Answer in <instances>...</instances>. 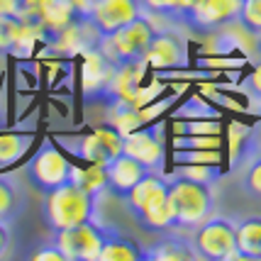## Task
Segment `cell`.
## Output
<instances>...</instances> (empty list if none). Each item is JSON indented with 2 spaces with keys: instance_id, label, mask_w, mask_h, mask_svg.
Listing matches in <instances>:
<instances>
[{
  "instance_id": "13",
  "label": "cell",
  "mask_w": 261,
  "mask_h": 261,
  "mask_svg": "<svg viewBox=\"0 0 261 261\" xmlns=\"http://www.w3.org/2000/svg\"><path fill=\"white\" fill-rule=\"evenodd\" d=\"M144 64L154 68H171V66H183L186 64V44L181 37L166 30H156L151 42H149Z\"/></svg>"
},
{
  "instance_id": "15",
  "label": "cell",
  "mask_w": 261,
  "mask_h": 261,
  "mask_svg": "<svg viewBox=\"0 0 261 261\" xmlns=\"http://www.w3.org/2000/svg\"><path fill=\"white\" fill-rule=\"evenodd\" d=\"M98 261H144V259H142V249L137 247L135 239H129L122 232L102 225V247Z\"/></svg>"
},
{
  "instance_id": "27",
  "label": "cell",
  "mask_w": 261,
  "mask_h": 261,
  "mask_svg": "<svg viewBox=\"0 0 261 261\" xmlns=\"http://www.w3.org/2000/svg\"><path fill=\"white\" fill-rule=\"evenodd\" d=\"M200 3L203 0H178L176 3V24H191V20H193L195 10L200 8Z\"/></svg>"
},
{
  "instance_id": "31",
  "label": "cell",
  "mask_w": 261,
  "mask_h": 261,
  "mask_svg": "<svg viewBox=\"0 0 261 261\" xmlns=\"http://www.w3.org/2000/svg\"><path fill=\"white\" fill-rule=\"evenodd\" d=\"M247 88H249V93L254 95V98H259L261 100V59H259V64L254 66L251 76L247 79Z\"/></svg>"
},
{
  "instance_id": "28",
  "label": "cell",
  "mask_w": 261,
  "mask_h": 261,
  "mask_svg": "<svg viewBox=\"0 0 261 261\" xmlns=\"http://www.w3.org/2000/svg\"><path fill=\"white\" fill-rule=\"evenodd\" d=\"M32 259H37V261H66L64 259V254H61V249L54 244V239L44 242V244H42V249H37L32 254Z\"/></svg>"
},
{
  "instance_id": "17",
  "label": "cell",
  "mask_w": 261,
  "mask_h": 261,
  "mask_svg": "<svg viewBox=\"0 0 261 261\" xmlns=\"http://www.w3.org/2000/svg\"><path fill=\"white\" fill-rule=\"evenodd\" d=\"M32 144L27 132H0V166H10L22 156Z\"/></svg>"
},
{
  "instance_id": "4",
  "label": "cell",
  "mask_w": 261,
  "mask_h": 261,
  "mask_svg": "<svg viewBox=\"0 0 261 261\" xmlns=\"http://www.w3.org/2000/svg\"><path fill=\"white\" fill-rule=\"evenodd\" d=\"M193 249L198 259L229 261L237 259V222L222 215H210L191 229Z\"/></svg>"
},
{
  "instance_id": "32",
  "label": "cell",
  "mask_w": 261,
  "mask_h": 261,
  "mask_svg": "<svg viewBox=\"0 0 261 261\" xmlns=\"http://www.w3.org/2000/svg\"><path fill=\"white\" fill-rule=\"evenodd\" d=\"M93 3H95V0H68V5L76 10V15H79L81 20H86V15H88L93 8Z\"/></svg>"
},
{
  "instance_id": "19",
  "label": "cell",
  "mask_w": 261,
  "mask_h": 261,
  "mask_svg": "<svg viewBox=\"0 0 261 261\" xmlns=\"http://www.w3.org/2000/svg\"><path fill=\"white\" fill-rule=\"evenodd\" d=\"M108 120H110V125H113L120 135H127V132H132L137 127H142V115L137 113V108L127 100L110 102V115H108Z\"/></svg>"
},
{
  "instance_id": "7",
  "label": "cell",
  "mask_w": 261,
  "mask_h": 261,
  "mask_svg": "<svg viewBox=\"0 0 261 261\" xmlns=\"http://www.w3.org/2000/svg\"><path fill=\"white\" fill-rule=\"evenodd\" d=\"M51 239L66 261H98L102 247V225L95 220H86L76 227L51 232Z\"/></svg>"
},
{
  "instance_id": "20",
  "label": "cell",
  "mask_w": 261,
  "mask_h": 261,
  "mask_svg": "<svg viewBox=\"0 0 261 261\" xmlns=\"http://www.w3.org/2000/svg\"><path fill=\"white\" fill-rule=\"evenodd\" d=\"M24 17L17 15H0V54H8V51H17L20 44V37L24 32Z\"/></svg>"
},
{
  "instance_id": "11",
  "label": "cell",
  "mask_w": 261,
  "mask_h": 261,
  "mask_svg": "<svg viewBox=\"0 0 261 261\" xmlns=\"http://www.w3.org/2000/svg\"><path fill=\"white\" fill-rule=\"evenodd\" d=\"M135 220H139L142 229L161 234L166 229L173 227V215H171V203H169V181L161 178L159 186L154 188V193L149 195V200L144 203V207L137 213Z\"/></svg>"
},
{
  "instance_id": "24",
  "label": "cell",
  "mask_w": 261,
  "mask_h": 261,
  "mask_svg": "<svg viewBox=\"0 0 261 261\" xmlns=\"http://www.w3.org/2000/svg\"><path fill=\"white\" fill-rule=\"evenodd\" d=\"M237 22L249 34H261V0H242V10L237 15Z\"/></svg>"
},
{
  "instance_id": "33",
  "label": "cell",
  "mask_w": 261,
  "mask_h": 261,
  "mask_svg": "<svg viewBox=\"0 0 261 261\" xmlns=\"http://www.w3.org/2000/svg\"><path fill=\"white\" fill-rule=\"evenodd\" d=\"M10 251V229L5 222H0V259H5Z\"/></svg>"
},
{
  "instance_id": "16",
  "label": "cell",
  "mask_w": 261,
  "mask_h": 261,
  "mask_svg": "<svg viewBox=\"0 0 261 261\" xmlns=\"http://www.w3.org/2000/svg\"><path fill=\"white\" fill-rule=\"evenodd\" d=\"M237 259L261 261V215L237 222Z\"/></svg>"
},
{
  "instance_id": "30",
  "label": "cell",
  "mask_w": 261,
  "mask_h": 261,
  "mask_svg": "<svg viewBox=\"0 0 261 261\" xmlns=\"http://www.w3.org/2000/svg\"><path fill=\"white\" fill-rule=\"evenodd\" d=\"M186 135H220V127L217 125H198V122H186L181 127Z\"/></svg>"
},
{
  "instance_id": "12",
  "label": "cell",
  "mask_w": 261,
  "mask_h": 261,
  "mask_svg": "<svg viewBox=\"0 0 261 261\" xmlns=\"http://www.w3.org/2000/svg\"><path fill=\"white\" fill-rule=\"evenodd\" d=\"M239 10H242V0H203L188 27L198 32H213L237 22Z\"/></svg>"
},
{
  "instance_id": "18",
  "label": "cell",
  "mask_w": 261,
  "mask_h": 261,
  "mask_svg": "<svg viewBox=\"0 0 261 261\" xmlns=\"http://www.w3.org/2000/svg\"><path fill=\"white\" fill-rule=\"evenodd\" d=\"M22 193L17 191V186L10 178L0 176V222L10 225L15 217L22 213Z\"/></svg>"
},
{
  "instance_id": "5",
  "label": "cell",
  "mask_w": 261,
  "mask_h": 261,
  "mask_svg": "<svg viewBox=\"0 0 261 261\" xmlns=\"http://www.w3.org/2000/svg\"><path fill=\"white\" fill-rule=\"evenodd\" d=\"M73 169L71 161L59 151L51 142H46L44 147L34 154V159L27 166V176L32 181L34 188H39L42 193H49L59 186H66L73 181Z\"/></svg>"
},
{
  "instance_id": "29",
  "label": "cell",
  "mask_w": 261,
  "mask_h": 261,
  "mask_svg": "<svg viewBox=\"0 0 261 261\" xmlns=\"http://www.w3.org/2000/svg\"><path fill=\"white\" fill-rule=\"evenodd\" d=\"M0 15L24 17V0H0Z\"/></svg>"
},
{
  "instance_id": "21",
  "label": "cell",
  "mask_w": 261,
  "mask_h": 261,
  "mask_svg": "<svg viewBox=\"0 0 261 261\" xmlns=\"http://www.w3.org/2000/svg\"><path fill=\"white\" fill-rule=\"evenodd\" d=\"M73 183L81 186L83 191H88L91 195H95V198H100L102 191H108L102 164H93L88 169H73Z\"/></svg>"
},
{
  "instance_id": "35",
  "label": "cell",
  "mask_w": 261,
  "mask_h": 261,
  "mask_svg": "<svg viewBox=\"0 0 261 261\" xmlns=\"http://www.w3.org/2000/svg\"><path fill=\"white\" fill-rule=\"evenodd\" d=\"M259 110H261V100H259Z\"/></svg>"
},
{
  "instance_id": "34",
  "label": "cell",
  "mask_w": 261,
  "mask_h": 261,
  "mask_svg": "<svg viewBox=\"0 0 261 261\" xmlns=\"http://www.w3.org/2000/svg\"><path fill=\"white\" fill-rule=\"evenodd\" d=\"M256 49H259V54H261V34H256Z\"/></svg>"
},
{
  "instance_id": "14",
  "label": "cell",
  "mask_w": 261,
  "mask_h": 261,
  "mask_svg": "<svg viewBox=\"0 0 261 261\" xmlns=\"http://www.w3.org/2000/svg\"><path fill=\"white\" fill-rule=\"evenodd\" d=\"M144 261H191L198 259L193 249V239L188 234H181L176 229H166L161 232L159 239L142 251Z\"/></svg>"
},
{
  "instance_id": "26",
  "label": "cell",
  "mask_w": 261,
  "mask_h": 261,
  "mask_svg": "<svg viewBox=\"0 0 261 261\" xmlns=\"http://www.w3.org/2000/svg\"><path fill=\"white\" fill-rule=\"evenodd\" d=\"M173 159L181 164H213L217 161V149H183L173 154Z\"/></svg>"
},
{
  "instance_id": "23",
  "label": "cell",
  "mask_w": 261,
  "mask_h": 261,
  "mask_svg": "<svg viewBox=\"0 0 261 261\" xmlns=\"http://www.w3.org/2000/svg\"><path fill=\"white\" fill-rule=\"evenodd\" d=\"M176 3L178 0H139L142 12L147 15L149 20H169L176 22Z\"/></svg>"
},
{
  "instance_id": "9",
  "label": "cell",
  "mask_w": 261,
  "mask_h": 261,
  "mask_svg": "<svg viewBox=\"0 0 261 261\" xmlns=\"http://www.w3.org/2000/svg\"><path fill=\"white\" fill-rule=\"evenodd\" d=\"M122 154L132 156V159L142 161L149 169H161L164 164V144H161L159 129L147 127V129H132L122 135Z\"/></svg>"
},
{
  "instance_id": "10",
  "label": "cell",
  "mask_w": 261,
  "mask_h": 261,
  "mask_svg": "<svg viewBox=\"0 0 261 261\" xmlns=\"http://www.w3.org/2000/svg\"><path fill=\"white\" fill-rule=\"evenodd\" d=\"M105 169V181H108V191L117 198H122L125 193L132 191V186L139 183L144 176H147L149 166H144L142 161L132 159L127 154H117L115 159H110L108 164H102Z\"/></svg>"
},
{
  "instance_id": "1",
  "label": "cell",
  "mask_w": 261,
  "mask_h": 261,
  "mask_svg": "<svg viewBox=\"0 0 261 261\" xmlns=\"http://www.w3.org/2000/svg\"><path fill=\"white\" fill-rule=\"evenodd\" d=\"M169 181V203L176 229H195L210 215H215V195L210 183L193 181L173 173Z\"/></svg>"
},
{
  "instance_id": "25",
  "label": "cell",
  "mask_w": 261,
  "mask_h": 261,
  "mask_svg": "<svg viewBox=\"0 0 261 261\" xmlns=\"http://www.w3.org/2000/svg\"><path fill=\"white\" fill-rule=\"evenodd\" d=\"M176 147L181 149H217V135H181L176 137Z\"/></svg>"
},
{
  "instance_id": "3",
  "label": "cell",
  "mask_w": 261,
  "mask_h": 261,
  "mask_svg": "<svg viewBox=\"0 0 261 261\" xmlns=\"http://www.w3.org/2000/svg\"><path fill=\"white\" fill-rule=\"evenodd\" d=\"M154 32H156V24L147 15H139L137 20L120 27L117 32L98 37L95 49L110 66H137V64H144Z\"/></svg>"
},
{
  "instance_id": "22",
  "label": "cell",
  "mask_w": 261,
  "mask_h": 261,
  "mask_svg": "<svg viewBox=\"0 0 261 261\" xmlns=\"http://www.w3.org/2000/svg\"><path fill=\"white\" fill-rule=\"evenodd\" d=\"M239 188H242L244 195H249L254 200H261V154L247 159L244 169H242V176H239Z\"/></svg>"
},
{
  "instance_id": "8",
  "label": "cell",
  "mask_w": 261,
  "mask_h": 261,
  "mask_svg": "<svg viewBox=\"0 0 261 261\" xmlns=\"http://www.w3.org/2000/svg\"><path fill=\"white\" fill-rule=\"evenodd\" d=\"M139 15H144L139 0H95L91 12L86 15V22L91 24L95 37H105L137 20Z\"/></svg>"
},
{
  "instance_id": "6",
  "label": "cell",
  "mask_w": 261,
  "mask_h": 261,
  "mask_svg": "<svg viewBox=\"0 0 261 261\" xmlns=\"http://www.w3.org/2000/svg\"><path fill=\"white\" fill-rule=\"evenodd\" d=\"M59 142L88 164H108L117 154H122V135L115 127H100L79 137H59Z\"/></svg>"
},
{
  "instance_id": "2",
  "label": "cell",
  "mask_w": 261,
  "mask_h": 261,
  "mask_svg": "<svg viewBox=\"0 0 261 261\" xmlns=\"http://www.w3.org/2000/svg\"><path fill=\"white\" fill-rule=\"evenodd\" d=\"M95 210H98V198L83 191L73 181L44 193L42 200V215L49 232H61L76 227L86 220H95Z\"/></svg>"
}]
</instances>
